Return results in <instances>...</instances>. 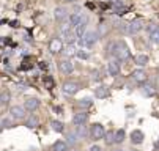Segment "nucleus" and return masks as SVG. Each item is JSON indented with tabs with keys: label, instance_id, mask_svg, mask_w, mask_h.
I'll return each mask as SVG.
<instances>
[{
	"label": "nucleus",
	"instance_id": "1",
	"mask_svg": "<svg viewBox=\"0 0 159 151\" xmlns=\"http://www.w3.org/2000/svg\"><path fill=\"white\" fill-rule=\"evenodd\" d=\"M106 51H107L109 55L115 57L118 61H123V60L131 58V51H129V47L126 46L125 41H114V43H109L107 47H106Z\"/></svg>",
	"mask_w": 159,
	"mask_h": 151
},
{
	"label": "nucleus",
	"instance_id": "2",
	"mask_svg": "<svg viewBox=\"0 0 159 151\" xmlns=\"http://www.w3.org/2000/svg\"><path fill=\"white\" fill-rule=\"evenodd\" d=\"M99 40V35L98 32H85V35H83L82 38H79V46L80 47H87V49H90V47H93L96 44V41Z\"/></svg>",
	"mask_w": 159,
	"mask_h": 151
},
{
	"label": "nucleus",
	"instance_id": "3",
	"mask_svg": "<svg viewBox=\"0 0 159 151\" xmlns=\"http://www.w3.org/2000/svg\"><path fill=\"white\" fill-rule=\"evenodd\" d=\"M88 134H90V137L93 140H101L106 134V129H104V126H102L101 123H95V125H91Z\"/></svg>",
	"mask_w": 159,
	"mask_h": 151
},
{
	"label": "nucleus",
	"instance_id": "4",
	"mask_svg": "<svg viewBox=\"0 0 159 151\" xmlns=\"http://www.w3.org/2000/svg\"><path fill=\"white\" fill-rule=\"evenodd\" d=\"M80 90V85L74 80H69V82H65L63 83V93L66 94V96H74L76 93H79Z\"/></svg>",
	"mask_w": 159,
	"mask_h": 151
},
{
	"label": "nucleus",
	"instance_id": "5",
	"mask_svg": "<svg viewBox=\"0 0 159 151\" xmlns=\"http://www.w3.org/2000/svg\"><path fill=\"white\" fill-rule=\"evenodd\" d=\"M60 35H62V38H63V40L66 41L68 44L76 43V35L71 32V27H69V25H63V27L60 28Z\"/></svg>",
	"mask_w": 159,
	"mask_h": 151
},
{
	"label": "nucleus",
	"instance_id": "6",
	"mask_svg": "<svg viewBox=\"0 0 159 151\" xmlns=\"http://www.w3.org/2000/svg\"><path fill=\"white\" fill-rule=\"evenodd\" d=\"M87 25H88V17H87V16L80 17L79 24L74 27V32H76V36H77V38H82L83 35H85V32H87Z\"/></svg>",
	"mask_w": 159,
	"mask_h": 151
},
{
	"label": "nucleus",
	"instance_id": "7",
	"mask_svg": "<svg viewBox=\"0 0 159 151\" xmlns=\"http://www.w3.org/2000/svg\"><path fill=\"white\" fill-rule=\"evenodd\" d=\"M10 115L13 120H24L27 117V110L22 106H13L10 109Z\"/></svg>",
	"mask_w": 159,
	"mask_h": 151
},
{
	"label": "nucleus",
	"instance_id": "8",
	"mask_svg": "<svg viewBox=\"0 0 159 151\" xmlns=\"http://www.w3.org/2000/svg\"><path fill=\"white\" fill-rule=\"evenodd\" d=\"M68 16H69V11H68L66 6H57L54 9V17H55V21H58V22H63Z\"/></svg>",
	"mask_w": 159,
	"mask_h": 151
},
{
	"label": "nucleus",
	"instance_id": "9",
	"mask_svg": "<svg viewBox=\"0 0 159 151\" xmlns=\"http://www.w3.org/2000/svg\"><path fill=\"white\" fill-rule=\"evenodd\" d=\"M22 107H24L27 112H35V110H38V107H40V99H38V98H29V99H25Z\"/></svg>",
	"mask_w": 159,
	"mask_h": 151
},
{
	"label": "nucleus",
	"instance_id": "10",
	"mask_svg": "<svg viewBox=\"0 0 159 151\" xmlns=\"http://www.w3.org/2000/svg\"><path fill=\"white\" fill-rule=\"evenodd\" d=\"M128 28H129V35H137L143 28V21L142 19H136L132 22H128Z\"/></svg>",
	"mask_w": 159,
	"mask_h": 151
},
{
	"label": "nucleus",
	"instance_id": "11",
	"mask_svg": "<svg viewBox=\"0 0 159 151\" xmlns=\"http://www.w3.org/2000/svg\"><path fill=\"white\" fill-rule=\"evenodd\" d=\"M87 121H88V113L87 112H79L72 117V123L76 126H83Z\"/></svg>",
	"mask_w": 159,
	"mask_h": 151
},
{
	"label": "nucleus",
	"instance_id": "12",
	"mask_svg": "<svg viewBox=\"0 0 159 151\" xmlns=\"http://www.w3.org/2000/svg\"><path fill=\"white\" fill-rule=\"evenodd\" d=\"M120 61L118 60H112V61H109L107 63V72L112 76V77H115V76H118L120 74Z\"/></svg>",
	"mask_w": 159,
	"mask_h": 151
},
{
	"label": "nucleus",
	"instance_id": "13",
	"mask_svg": "<svg viewBox=\"0 0 159 151\" xmlns=\"http://www.w3.org/2000/svg\"><path fill=\"white\" fill-rule=\"evenodd\" d=\"M143 139H145V134L140 129H134L132 132H131V142H132L134 145L143 143Z\"/></svg>",
	"mask_w": 159,
	"mask_h": 151
},
{
	"label": "nucleus",
	"instance_id": "14",
	"mask_svg": "<svg viewBox=\"0 0 159 151\" xmlns=\"http://www.w3.org/2000/svg\"><path fill=\"white\" fill-rule=\"evenodd\" d=\"M58 68H60V71H62L63 74H71V72L74 71V65H72L71 60H62V61L58 63Z\"/></svg>",
	"mask_w": 159,
	"mask_h": 151
},
{
	"label": "nucleus",
	"instance_id": "15",
	"mask_svg": "<svg viewBox=\"0 0 159 151\" xmlns=\"http://www.w3.org/2000/svg\"><path fill=\"white\" fill-rule=\"evenodd\" d=\"M131 76H132V79H134L136 82H139V83H143V82H147V72H145L142 68L134 69Z\"/></svg>",
	"mask_w": 159,
	"mask_h": 151
},
{
	"label": "nucleus",
	"instance_id": "16",
	"mask_svg": "<svg viewBox=\"0 0 159 151\" xmlns=\"http://www.w3.org/2000/svg\"><path fill=\"white\" fill-rule=\"evenodd\" d=\"M142 93H143V96H147V98L154 96V94H156L154 85H153V83H147V82H143V85H142Z\"/></svg>",
	"mask_w": 159,
	"mask_h": 151
},
{
	"label": "nucleus",
	"instance_id": "17",
	"mask_svg": "<svg viewBox=\"0 0 159 151\" xmlns=\"http://www.w3.org/2000/svg\"><path fill=\"white\" fill-rule=\"evenodd\" d=\"M62 47H63V44H62V41L58 40V38H54V40H51V43H49V51L52 54H58L62 51Z\"/></svg>",
	"mask_w": 159,
	"mask_h": 151
},
{
	"label": "nucleus",
	"instance_id": "18",
	"mask_svg": "<svg viewBox=\"0 0 159 151\" xmlns=\"http://www.w3.org/2000/svg\"><path fill=\"white\" fill-rule=\"evenodd\" d=\"M107 94H109V88L104 87V85H99L98 88H95V98H98V99L107 98Z\"/></svg>",
	"mask_w": 159,
	"mask_h": 151
},
{
	"label": "nucleus",
	"instance_id": "19",
	"mask_svg": "<svg viewBox=\"0 0 159 151\" xmlns=\"http://www.w3.org/2000/svg\"><path fill=\"white\" fill-rule=\"evenodd\" d=\"M10 101H11V93L8 90H3L0 93V106H8Z\"/></svg>",
	"mask_w": 159,
	"mask_h": 151
},
{
	"label": "nucleus",
	"instance_id": "20",
	"mask_svg": "<svg viewBox=\"0 0 159 151\" xmlns=\"http://www.w3.org/2000/svg\"><path fill=\"white\" fill-rule=\"evenodd\" d=\"M68 149V143L65 140H57L52 145V151H66Z\"/></svg>",
	"mask_w": 159,
	"mask_h": 151
},
{
	"label": "nucleus",
	"instance_id": "21",
	"mask_svg": "<svg viewBox=\"0 0 159 151\" xmlns=\"http://www.w3.org/2000/svg\"><path fill=\"white\" fill-rule=\"evenodd\" d=\"M126 134H125V129H118V131H114V143H121L125 140Z\"/></svg>",
	"mask_w": 159,
	"mask_h": 151
},
{
	"label": "nucleus",
	"instance_id": "22",
	"mask_svg": "<svg viewBox=\"0 0 159 151\" xmlns=\"http://www.w3.org/2000/svg\"><path fill=\"white\" fill-rule=\"evenodd\" d=\"M136 65L140 66V68L147 66V65H148V55H145V54H139V55L136 57Z\"/></svg>",
	"mask_w": 159,
	"mask_h": 151
},
{
	"label": "nucleus",
	"instance_id": "23",
	"mask_svg": "<svg viewBox=\"0 0 159 151\" xmlns=\"http://www.w3.org/2000/svg\"><path fill=\"white\" fill-rule=\"evenodd\" d=\"M38 118H36L35 115H32V117H29L27 118V121H25V128H29V129H35V128H38Z\"/></svg>",
	"mask_w": 159,
	"mask_h": 151
},
{
	"label": "nucleus",
	"instance_id": "24",
	"mask_svg": "<svg viewBox=\"0 0 159 151\" xmlns=\"http://www.w3.org/2000/svg\"><path fill=\"white\" fill-rule=\"evenodd\" d=\"M115 27L118 28V30L121 33H125V35H129V28H128V22H123V21H114Z\"/></svg>",
	"mask_w": 159,
	"mask_h": 151
},
{
	"label": "nucleus",
	"instance_id": "25",
	"mask_svg": "<svg viewBox=\"0 0 159 151\" xmlns=\"http://www.w3.org/2000/svg\"><path fill=\"white\" fill-rule=\"evenodd\" d=\"M51 126H52V131L58 132V134H62V132L65 131V125L62 121H57V120H52L51 121Z\"/></svg>",
	"mask_w": 159,
	"mask_h": 151
},
{
	"label": "nucleus",
	"instance_id": "26",
	"mask_svg": "<svg viewBox=\"0 0 159 151\" xmlns=\"http://www.w3.org/2000/svg\"><path fill=\"white\" fill-rule=\"evenodd\" d=\"M77 106L82 107V109H90V107L93 106V101H91L90 98H83V99H79Z\"/></svg>",
	"mask_w": 159,
	"mask_h": 151
},
{
	"label": "nucleus",
	"instance_id": "27",
	"mask_svg": "<svg viewBox=\"0 0 159 151\" xmlns=\"http://www.w3.org/2000/svg\"><path fill=\"white\" fill-rule=\"evenodd\" d=\"M80 17H82L80 13H74V14H71V16H69V27H76V25L79 24V21H80Z\"/></svg>",
	"mask_w": 159,
	"mask_h": 151
},
{
	"label": "nucleus",
	"instance_id": "28",
	"mask_svg": "<svg viewBox=\"0 0 159 151\" xmlns=\"http://www.w3.org/2000/svg\"><path fill=\"white\" fill-rule=\"evenodd\" d=\"M66 139H68V143H69V145H76L77 142H79V135H77V132H76V131L69 132V134L66 135Z\"/></svg>",
	"mask_w": 159,
	"mask_h": 151
},
{
	"label": "nucleus",
	"instance_id": "29",
	"mask_svg": "<svg viewBox=\"0 0 159 151\" xmlns=\"http://www.w3.org/2000/svg\"><path fill=\"white\" fill-rule=\"evenodd\" d=\"M102 139H104V142L107 145H112V143H114V131H109L107 134H104Z\"/></svg>",
	"mask_w": 159,
	"mask_h": 151
},
{
	"label": "nucleus",
	"instance_id": "30",
	"mask_svg": "<svg viewBox=\"0 0 159 151\" xmlns=\"http://www.w3.org/2000/svg\"><path fill=\"white\" fill-rule=\"evenodd\" d=\"M150 40H151L154 44H159V28H156V30H153L150 33Z\"/></svg>",
	"mask_w": 159,
	"mask_h": 151
},
{
	"label": "nucleus",
	"instance_id": "31",
	"mask_svg": "<svg viewBox=\"0 0 159 151\" xmlns=\"http://www.w3.org/2000/svg\"><path fill=\"white\" fill-rule=\"evenodd\" d=\"M76 55L79 57L80 60H88V58H90V54H88L87 51H82V49H80V51H77V52H76Z\"/></svg>",
	"mask_w": 159,
	"mask_h": 151
},
{
	"label": "nucleus",
	"instance_id": "32",
	"mask_svg": "<svg viewBox=\"0 0 159 151\" xmlns=\"http://www.w3.org/2000/svg\"><path fill=\"white\" fill-rule=\"evenodd\" d=\"M0 126H2V129H5V128H13L11 126V121L8 120V118H3L2 120V125H0Z\"/></svg>",
	"mask_w": 159,
	"mask_h": 151
},
{
	"label": "nucleus",
	"instance_id": "33",
	"mask_svg": "<svg viewBox=\"0 0 159 151\" xmlns=\"http://www.w3.org/2000/svg\"><path fill=\"white\" fill-rule=\"evenodd\" d=\"M44 83H46V87H49V88L52 87L54 82H52V77H51V76H44Z\"/></svg>",
	"mask_w": 159,
	"mask_h": 151
},
{
	"label": "nucleus",
	"instance_id": "34",
	"mask_svg": "<svg viewBox=\"0 0 159 151\" xmlns=\"http://www.w3.org/2000/svg\"><path fill=\"white\" fill-rule=\"evenodd\" d=\"M93 80H101V76H99V72L98 71H95V72H93Z\"/></svg>",
	"mask_w": 159,
	"mask_h": 151
},
{
	"label": "nucleus",
	"instance_id": "35",
	"mask_svg": "<svg viewBox=\"0 0 159 151\" xmlns=\"http://www.w3.org/2000/svg\"><path fill=\"white\" fill-rule=\"evenodd\" d=\"M88 151H102V148L101 146H98V145H93V146H90V149Z\"/></svg>",
	"mask_w": 159,
	"mask_h": 151
},
{
	"label": "nucleus",
	"instance_id": "36",
	"mask_svg": "<svg viewBox=\"0 0 159 151\" xmlns=\"http://www.w3.org/2000/svg\"><path fill=\"white\" fill-rule=\"evenodd\" d=\"M40 68L41 69H46V68H48V63H46V61H40Z\"/></svg>",
	"mask_w": 159,
	"mask_h": 151
},
{
	"label": "nucleus",
	"instance_id": "37",
	"mask_svg": "<svg viewBox=\"0 0 159 151\" xmlns=\"http://www.w3.org/2000/svg\"><path fill=\"white\" fill-rule=\"evenodd\" d=\"M156 28H157V27H156L154 24H150V27H148V30H150V33H151L153 30H156Z\"/></svg>",
	"mask_w": 159,
	"mask_h": 151
},
{
	"label": "nucleus",
	"instance_id": "38",
	"mask_svg": "<svg viewBox=\"0 0 159 151\" xmlns=\"http://www.w3.org/2000/svg\"><path fill=\"white\" fill-rule=\"evenodd\" d=\"M72 54H76L74 49H72V47H68V55H72Z\"/></svg>",
	"mask_w": 159,
	"mask_h": 151
},
{
	"label": "nucleus",
	"instance_id": "39",
	"mask_svg": "<svg viewBox=\"0 0 159 151\" xmlns=\"http://www.w3.org/2000/svg\"><path fill=\"white\" fill-rule=\"evenodd\" d=\"M11 27H17V21H11Z\"/></svg>",
	"mask_w": 159,
	"mask_h": 151
},
{
	"label": "nucleus",
	"instance_id": "40",
	"mask_svg": "<svg viewBox=\"0 0 159 151\" xmlns=\"http://www.w3.org/2000/svg\"><path fill=\"white\" fill-rule=\"evenodd\" d=\"M87 6H88L90 9H93V8H95V5H93V3H87Z\"/></svg>",
	"mask_w": 159,
	"mask_h": 151
},
{
	"label": "nucleus",
	"instance_id": "41",
	"mask_svg": "<svg viewBox=\"0 0 159 151\" xmlns=\"http://www.w3.org/2000/svg\"><path fill=\"white\" fill-rule=\"evenodd\" d=\"M112 151H123V149H121V148H115V149H112Z\"/></svg>",
	"mask_w": 159,
	"mask_h": 151
},
{
	"label": "nucleus",
	"instance_id": "42",
	"mask_svg": "<svg viewBox=\"0 0 159 151\" xmlns=\"http://www.w3.org/2000/svg\"><path fill=\"white\" fill-rule=\"evenodd\" d=\"M66 151H77V149H66Z\"/></svg>",
	"mask_w": 159,
	"mask_h": 151
},
{
	"label": "nucleus",
	"instance_id": "43",
	"mask_svg": "<svg viewBox=\"0 0 159 151\" xmlns=\"http://www.w3.org/2000/svg\"><path fill=\"white\" fill-rule=\"evenodd\" d=\"M131 151H139V149H131Z\"/></svg>",
	"mask_w": 159,
	"mask_h": 151
},
{
	"label": "nucleus",
	"instance_id": "44",
	"mask_svg": "<svg viewBox=\"0 0 159 151\" xmlns=\"http://www.w3.org/2000/svg\"><path fill=\"white\" fill-rule=\"evenodd\" d=\"M66 2H72V0H66Z\"/></svg>",
	"mask_w": 159,
	"mask_h": 151
}]
</instances>
